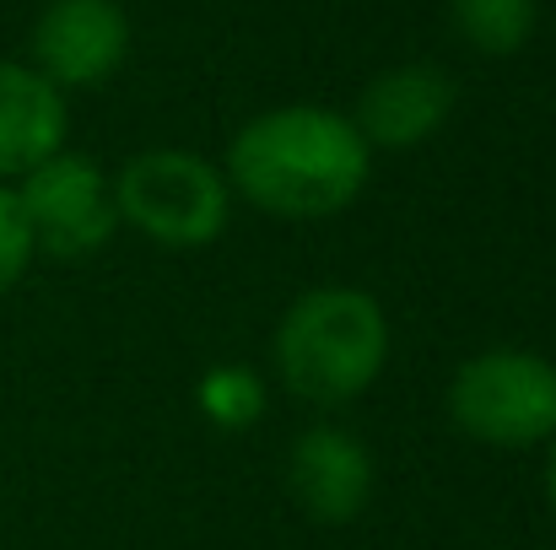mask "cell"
Instances as JSON below:
<instances>
[{"label":"cell","instance_id":"obj_5","mask_svg":"<svg viewBox=\"0 0 556 550\" xmlns=\"http://www.w3.org/2000/svg\"><path fill=\"white\" fill-rule=\"evenodd\" d=\"M33 232V248L49 259H92L114 227V179L87 157V152H54L49 163H38L27 179L11 183Z\"/></svg>","mask_w":556,"mask_h":550},{"label":"cell","instance_id":"obj_10","mask_svg":"<svg viewBox=\"0 0 556 550\" xmlns=\"http://www.w3.org/2000/svg\"><path fill=\"white\" fill-rule=\"evenodd\" d=\"M194 405H200V415H205L216 432H249V426L265 421V410H270V388H265V378H260L254 367L216 362V367L200 372V383H194Z\"/></svg>","mask_w":556,"mask_h":550},{"label":"cell","instance_id":"obj_1","mask_svg":"<svg viewBox=\"0 0 556 550\" xmlns=\"http://www.w3.org/2000/svg\"><path fill=\"white\" fill-rule=\"evenodd\" d=\"M232 200L276 221H325L363 200L372 179V146L357 136L352 114L319 103H287L254 114L222 157Z\"/></svg>","mask_w":556,"mask_h":550},{"label":"cell","instance_id":"obj_3","mask_svg":"<svg viewBox=\"0 0 556 550\" xmlns=\"http://www.w3.org/2000/svg\"><path fill=\"white\" fill-rule=\"evenodd\" d=\"M114 210L157 248H205L227 232L232 189L216 163L185 146L136 152L114 179Z\"/></svg>","mask_w":556,"mask_h":550},{"label":"cell","instance_id":"obj_7","mask_svg":"<svg viewBox=\"0 0 556 550\" xmlns=\"http://www.w3.org/2000/svg\"><path fill=\"white\" fill-rule=\"evenodd\" d=\"M454 81L443 65H427V60H405V65H389L378 71L363 98H357V136L368 141L372 152H410L421 141H432L448 114H454Z\"/></svg>","mask_w":556,"mask_h":550},{"label":"cell","instance_id":"obj_4","mask_svg":"<svg viewBox=\"0 0 556 550\" xmlns=\"http://www.w3.org/2000/svg\"><path fill=\"white\" fill-rule=\"evenodd\" d=\"M448 421L486 448H552L556 362L519 346H492L465 357L448 378Z\"/></svg>","mask_w":556,"mask_h":550},{"label":"cell","instance_id":"obj_11","mask_svg":"<svg viewBox=\"0 0 556 550\" xmlns=\"http://www.w3.org/2000/svg\"><path fill=\"white\" fill-rule=\"evenodd\" d=\"M454 33L481 54H519L535 38L541 0H448Z\"/></svg>","mask_w":556,"mask_h":550},{"label":"cell","instance_id":"obj_6","mask_svg":"<svg viewBox=\"0 0 556 550\" xmlns=\"http://www.w3.org/2000/svg\"><path fill=\"white\" fill-rule=\"evenodd\" d=\"M130 54V16L119 0H49L33 22V71L60 87H103Z\"/></svg>","mask_w":556,"mask_h":550},{"label":"cell","instance_id":"obj_13","mask_svg":"<svg viewBox=\"0 0 556 550\" xmlns=\"http://www.w3.org/2000/svg\"><path fill=\"white\" fill-rule=\"evenodd\" d=\"M546 502H552V513H556V443L546 448Z\"/></svg>","mask_w":556,"mask_h":550},{"label":"cell","instance_id":"obj_12","mask_svg":"<svg viewBox=\"0 0 556 550\" xmlns=\"http://www.w3.org/2000/svg\"><path fill=\"white\" fill-rule=\"evenodd\" d=\"M33 259H38V248H33V232H27L22 200H16L11 183H0V297L27 276Z\"/></svg>","mask_w":556,"mask_h":550},{"label":"cell","instance_id":"obj_9","mask_svg":"<svg viewBox=\"0 0 556 550\" xmlns=\"http://www.w3.org/2000/svg\"><path fill=\"white\" fill-rule=\"evenodd\" d=\"M71 103L27 60H0V183L27 179L38 163L65 152Z\"/></svg>","mask_w":556,"mask_h":550},{"label":"cell","instance_id":"obj_2","mask_svg":"<svg viewBox=\"0 0 556 550\" xmlns=\"http://www.w3.org/2000/svg\"><path fill=\"white\" fill-rule=\"evenodd\" d=\"M276 378L308 405H352L389 367V314L363 286H308L270 335Z\"/></svg>","mask_w":556,"mask_h":550},{"label":"cell","instance_id":"obj_8","mask_svg":"<svg viewBox=\"0 0 556 550\" xmlns=\"http://www.w3.org/2000/svg\"><path fill=\"white\" fill-rule=\"evenodd\" d=\"M287 491L314 524H352L372 497V453L346 426H308L287 448Z\"/></svg>","mask_w":556,"mask_h":550}]
</instances>
